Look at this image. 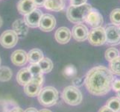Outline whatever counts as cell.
<instances>
[{
    "label": "cell",
    "mask_w": 120,
    "mask_h": 112,
    "mask_svg": "<svg viewBox=\"0 0 120 112\" xmlns=\"http://www.w3.org/2000/svg\"><path fill=\"white\" fill-rule=\"evenodd\" d=\"M88 34V28L84 24H76L72 28V36L74 39L76 41H78V42H84L86 40H87Z\"/></svg>",
    "instance_id": "obj_10"
},
{
    "label": "cell",
    "mask_w": 120,
    "mask_h": 112,
    "mask_svg": "<svg viewBox=\"0 0 120 112\" xmlns=\"http://www.w3.org/2000/svg\"><path fill=\"white\" fill-rule=\"evenodd\" d=\"M111 90H113L115 92H119L120 91V79L119 78H115L112 83V87Z\"/></svg>",
    "instance_id": "obj_28"
},
{
    "label": "cell",
    "mask_w": 120,
    "mask_h": 112,
    "mask_svg": "<svg viewBox=\"0 0 120 112\" xmlns=\"http://www.w3.org/2000/svg\"><path fill=\"white\" fill-rule=\"evenodd\" d=\"M42 85L38 81L33 80L24 86V93L29 97H37L42 89Z\"/></svg>",
    "instance_id": "obj_12"
},
{
    "label": "cell",
    "mask_w": 120,
    "mask_h": 112,
    "mask_svg": "<svg viewBox=\"0 0 120 112\" xmlns=\"http://www.w3.org/2000/svg\"><path fill=\"white\" fill-rule=\"evenodd\" d=\"M114 75L105 66L99 65L90 69L84 78L88 92L96 97H104L111 90Z\"/></svg>",
    "instance_id": "obj_1"
},
{
    "label": "cell",
    "mask_w": 120,
    "mask_h": 112,
    "mask_svg": "<svg viewBox=\"0 0 120 112\" xmlns=\"http://www.w3.org/2000/svg\"><path fill=\"white\" fill-rule=\"evenodd\" d=\"M18 39L19 37L14 30H7L0 36V44L4 48L11 49L16 45Z\"/></svg>",
    "instance_id": "obj_6"
},
{
    "label": "cell",
    "mask_w": 120,
    "mask_h": 112,
    "mask_svg": "<svg viewBox=\"0 0 120 112\" xmlns=\"http://www.w3.org/2000/svg\"><path fill=\"white\" fill-rule=\"evenodd\" d=\"M28 26L24 19H18L16 20L13 24V30L16 32L18 37H24L28 33Z\"/></svg>",
    "instance_id": "obj_16"
},
{
    "label": "cell",
    "mask_w": 120,
    "mask_h": 112,
    "mask_svg": "<svg viewBox=\"0 0 120 112\" xmlns=\"http://www.w3.org/2000/svg\"><path fill=\"white\" fill-rule=\"evenodd\" d=\"M109 70L115 76H120V56L110 61Z\"/></svg>",
    "instance_id": "obj_23"
},
{
    "label": "cell",
    "mask_w": 120,
    "mask_h": 112,
    "mask_svg": "<svg viewBox=\"0 0 120 112\" xmlns=\"http://www.w3.org/2000/svg\"><path fill=\"white\" fill-rule=\"evenodd\" d=\"M11 59L13 64L17 67H22L27 63L28 53L22 49H18L12 53Z\"/></svg>",
    "instance_id": "obj_13"
},
{
    "label": "cell",
    "mask_w": 120,
    "mask_h": 112,
    "mask_svg": "<svg viewBox=\"0 0 120 112\" xmlns=\"http://www.w3.org/2000/svg\"><path fill=\"white\" fill-rule=\"evenodd\" d=\"M43 14L40 9L36 8L34 11L30 12L29 14L25 16L24 21L26 22L27 26L30 28H37L39 27L40 19L42 17Z\"/></svg>",
    "instance_id": "obj_9"
},
{
    "label": "cell",
    "mask_w": 120,
    "mask_h": 112,
    "mask_svg": "<svg viewBox=\"0 0 120 112\" xmlns=\"http://www.w3.org/2000/svg\"><path fill=\"white\" fill-rule=\"evenodd\" d=\"M66 75L68 76H73L76 73V69L73 67V65H69L68 67L65 69Z\"/></svg>",
    "instance_id": "obj_27"
},
{
    "label": "cell",
    "mask_w": 120,
    "mask_h": 112,
    "mask_svg": "<svg viewBox=\"0 0 120 112\" xmlns=\"http://www.w3.org/2000/svg\"><path fill=\"white\" fill-rule=\"evenodd\" d=\"M24 112H38V111L34 108H28Z\"/></svg>",
    "instance_id": "obj_33"
},
{
    "label": "cell",
    "mask_w": 120,
    "mask_h": 112,
    "mask_svg": "<svg viewBox=\"0 0 120 112\" xmlns=\"http://www.w3.org/2000/svg\"><path fill=\"white\" fill-rule=\"evenodd\" d=\"M43 58V52L39 49H33L28 53V61L30 64H38Z\"/></svg>",
    "instance_id": "obj_20"
},
{
    "label": "cell",
    "mask_w": 120,
    "mask_h": 112,
    "mask_svg": "<svg viewBox=\"0 0 120 112\" xmlns=\"http://www.w3.org/2000/svg\"><path fill=\"white\" fill-rule=\"evenodd\" d=\"M87 40L91 45L95 46H100L106 43L105 29L102 26L93 28L89 31Z\"/></svg>",
    "instance_id": "obj_5"
},
{
    "label": "cell",
    "mask_w": 120,
    "mask_h": 112,
    "mask_svg": "<svg viewBox=\"0 0 120 112\" xmlns=\"http://www.w3.org/2000/svg\"><path fill=\"white\" fill-rule=\"evenodd\" d=\"M118 28H119V33H120V26L118 27Z\"/></svg>",
    "instance_id": "obj_37"
},
{
    "label": "cell",
    "mask_w": 120,
    "mask_h": 112,
    "mask_svg": "<svg viewBox=\"0 0 120 112\" xmlns=\"http://www.w3.org/2000/svg\"><path fill=\"white\" fill-rule=\"evenodd\" d=\"M44 7L49 11H60L65 7V0H46L44 4Z\"/></svg>",
    "instance_id": "obj_18"
},
{
    "label": "cell",
    "mask_w": 120,
    "mask_h": 112,
    "mask_svg": "<svg viewBox=\"0 0 120 112\" xmlns=\"http://www.w3.org/2000/svg\"><path fill=\"white\" fill-rule=\"evenodd\" d=\"M110 19L113 26H120V8H116L111 11L110 14Z\"/></svg>",
    "instance_id": "obj_26"
},
{
    "label": "cell",
    "mask_w": 120,
    "mask_h": 112,
    "mask_svg": "<svg viewBox=\"0 0 120 112\" xmlns=\"http://www.w3.org/2000/svg\"><path fill=\"white\" fill-rule=\"evenodd\" d=\"M38 112H52V111L50 110H48V109H42Z\"/></svg>",
    "instance_id": "obj_34"
},
{
    "label": "cell",
    "mask_w": 120,
    "mask_h": 112,
    "mask_svg": "<svg viewBox=\"0 0 120 112\" xmlns=\"http://www.w3.org/2000/svg\"><path fill=\"white\" fill-rule=\"evenodd\" d=\"M119 51L116 48H114V47H110L109 49H107L105 54V59L107 61H111L114 60L115 58H116L117 57L120 56L119 55Z\"/></svg>",
    "instance_id": "obj_25"
},
{
    "label": "cell",
    "mask_w": 120,
    "mask_h": 112,
    "mask_svg": "<svg viewBox=\"0 0 120 112\" xmlns=\"http://www.w3.org/2000/svg\"><path fill=\"white\" fill-rule=\"evenodd\" d=\"M32 79V76L28 68H22L16 75V81L22 86L26 85Z\"/></svg>",
    "instance_id": "obj_17"
},
{
    "label": "cell",
    "mask_w": 120,
    "mask_h": 112,
    "mask_svg": "<svg viewBox=\"0 0 120 112\" xmlns=\"http://www.w3.org/2000/svg\"><path fill=\"white\" fill-rule=\"evenodd\" d=\"M39 67L42 70L43 73H50L53 69V63L52 61L48 58H43L38 63Z\"/></svg>",
    "instance_id": "obj_21"
},
{
    "label": "cell",
    "mask_w": 120,
    "mask_h": 112,
    "mask_svg": "<svg viewBox=\"0 0 120 112\" xmlns=\"http://www.w3.org/2000/svg\"><path fill=\"white\" fill-rule=\"evenodd\" d=\"M106 105L114 112H120V99L117 97H111L107 99Z\"/></svg>",
    "instance_id": "obj_22"
},
{
    "label": "cell",
    "mask_w": 120,
    "mask_h": 112,
    "mask_svg": "<svg viewBox=\"0 0 120 112\" xmlns=\"http://www.w3.org/2000/svg\"><path fill=\"white\" fill-rule=\"evenodd\" d=\"M56 26V19L52 14H45L40 19L39 27L43 31H51Z\"/></svg>",
    "instance_id": "obj_11"
},
{
    "label": "cell",
    "mask_w": 120,
    "mask_h": 112,
    "mask_svg": "<svg viewBox=\"0 0 120 112\" xmlns=\"http://www.w3.org/2000/svg\"><path fill=\"white\" fill-rule=\"evenodd\" d=\"M92 8L90 4L86 3L78 6L70 5L67 11V16L71 23L79 24L85 21L86 16Z\"/></svg>",
    "instance_id": "obj_2"
},
{
    "label": "cell",
    "mask_w": 120,
    "mask_h": 112,
    "mask_svg": "<svg viewBox=\"0 0 120 112\" xmlns=\"http://www.w3.org/2000/svg\"><path fill=\"white\" fill-rule=\"evenodd\" d=\"M105 29L106 43L110 46H116L120 43V33L118 26L110 25L107 26Z\"/></svg>",
    "instance_id": "obj_7"
},
{
    "label": "cell",
    "mask_w": 120,
    "mask_h": 112,
    "mask_svg": "<svg viewBox=\"0 0 120 112\" xmlns=\"http://www.w3.org/2000/svg\"><path fill=\"white\" fill-rule=\"evenodd\" d=\"M37 5L33 0H19L17 4V9L20 14L26 16L36 9Z\"/></svg>",
    "instance_id": "obj_15"
},
{
    "label": "cell",
    "mask_w": 120,
    "mask_h": 112,
    "mask_svg": "<svg viewBox=\"0 0 120 112\" xmlns=\"http://www.w3.org/2000/svg\"><path fill=\"white\" fill-rule=\"evenodd\" d=\"M46 0H33V2H34V4L37 5V7L39 6H44V4Z\"/></svg>",
    "instance_id": "obj_30"
},
{
    "label": "cell",
    "mask_w": 120,
    "mask_h": 112,
    "mask_svg": "<svg viewBox=\"0 0 120 112\" xmlns=\"http://www.w3.org/2000/svg\"><path fill=\"white\" fill-rule=\"evenodd\" d=\"M2 19L1 18V16H0V28L2 27Z\"/></svg>",
    "instance_id": "obj_35"
},
{
    "label": "cell",
    "mask_w": 120,
    "mask_h": 112,
    "mask_svg": "<svg viewBox=\"0 0 120 112\" xmlns=\"http://www.w3.org/2000/svg\"><path fill=\"white\" fill-rule=\"evenodd\" d=\"M87 0H70V5L72 6L82 5L86 3Z\"/></svg>",
    "instance_id": "obj_29"
},
{
    "label": "cell",
    "mask_w": 120,
    "mask_h": 112,
    "mask_svg": "<svg viewBox=\"0 0 120 112\" xmlns=\"http://www.w3.org/2000/svg\"><path fill=\"white\" fill-rule=\"evenodd\" d=\"M12 70L8 67H0V81H8L12 78Z\"/></svg>",
    "instance_id": "obj_24"
},
{
    "label": "cell",
    "mask_w": 120,
    "mask_h": 112,
    "mask_svg": "<svg viewBox=\"0 0 120 112\" xmlns=\"http://www.w3.org/2000/svg\"><path fill=\"white\" fill-rule=\"evenodd\" d=\"M72 37V32L67 27H60L55 31V37L57 43L66 44L69 42Z\"/></svg>",
    "instance_id": "obj_14"
},
{
    "label": "cell",
    "mask_w": 120,
    "mask_h": 112,
    "mask_svg": "<svg viewBox=\"0 0 120 112\" xmlns=\"http://www.w3.org/2000/svg\"><path fill=\"white\" fill-rule=\"evenodd\" d=\"M84 22L92 28H97L102 26L103 23H104V19L98 10L92 8L86 16Z\"/></svg>",
    "instance_id": "obj_8"
},
{
    "label": "cell",
    "mask_w": 120,
    "mask_h": 112,
    "mask_svg": "<svg viewBox=\"0 0 120 112\" xmlns=\"http://www.w3.org/2000/svg\"><path fill=\"white\" fill-rule=\"evenodd\" d=\"M38 97L40 105L44 107H51L57 103L59 98V93L55 88L47 86L41 89Z\"/></svg>",
    "instance_id": "obj_3"
},
{
    "label": "cell",
    "mask_w": 120,
    "mask_h": 112,
    "mask_svg": "<svg viewBox=\"0 0 120 112\" xmlns=\"http://www.w3.org/2000/svg\"><path fill=\"white\" fill-rule=\"evenodd\" d=\"M98 112H114L113 110H111L110 108H108L107 105L102 106L100 109H99Z\"/></svg>",
    "instance_id": "obj_31"
},
{
    "label": "cell",
    "mask_w": 120,
    "mask_h": 112,
    "mask_svg": "<svg viewBox=\"0 0 120 112\" xmlns=\"http://www.w3.org/2000/svg\"><path fill=\"white\" fill-rule=\"evenodd\" d=\"M28 70L30 71L32 79L39 81L41 84L43 82V75L38 64H31V65L28 67Z\"/></svg>",
    "instance_id": "obj_19"
},
{
    "label": "cell",
    "mask_w": 120,
    "mask_h": 112,
    "mask_svg": "<svg viewBox=\"0 0 120 112\" xmlns=\"http://www.w3.org/2000/svg\"><path fill=\"white\" fill-rule=\"evenodd\" d=\"M10 112H24V111L21 108L16 107L14 109H12Z\"/></svg>",
    "instance_id": "obj_32"
},
{
    "label": "cell",
    "mask_w": 120,
    "mask_h": 112,
    "mask_svg": "<svg viewBox=\"0 0 120 112\" xmlns=\"http://www.w3.org/2000/svg\"><path fill=\"white\" fill-rule=\"evenodd\" d=\"M0 64H1V58H0Z\"/></svg>",
    "instance_id": "obj_38"
},
{
    "label": "cell",
    "mask_w": 120,
    "mask_h": 112,
    "mask_svg": "<svg viewBox=\"0 0 120 112\" xmlns=\"http://www.w3.org/2000/svg\"><path fill=\"white\" fill-rule=\"evenodd\" d=\"M116 96H117V97H119L120 99V91H119V92L116 93Z\"/></svg>",
    "instance_id": "obj_36"
},
{
    "label": "cell",
    "mask_w": 120,
    "mask_h": 112,
    "mask_svg": "<svg viewBox=\"0 0 120 112\" xmlns=\"http://www.w3.org/2000/svg\"><path fill=\"white\" fill-rule=\"evenodd\" d=\"M62 98L67 104L76 106L81 103L83 96L81 90L75 86H67L64 89Z\"/></svg>",
    "instance_id": "obj_4"
}]
</instances>
